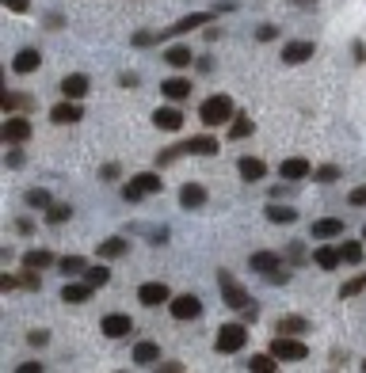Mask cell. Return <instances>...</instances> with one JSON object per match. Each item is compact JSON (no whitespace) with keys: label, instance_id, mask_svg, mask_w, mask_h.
Wrapping results in <instances>:
<instances>
[{"label":"cell","instance_id":"6da1fadb","mask_svg":"<svg viewBox=\"0 0 366 373\" xmlns=\"http://www.w3.org/2000/svg\"><path fill=\"white\" fill-rule=\"evenodd\" d=\"M218 152V137L214 134H198V137H187L183 145H172L161 152V164H172L176 157H214Z\"/></svg>","mask_w":366,"mask_h":373},{"label":"cell","instance_id":"7a4b0ae2","mask_svg":"<svg viewBox=\"0 0 366 373\" xmlns=\"http://www.w3.org/2000/svg\"><path fill=\"white\" fill-rule=\"evenodd\" d=\"M248 267L256 274H263L268 282H275V286H286V282H290V274L283 270V256H275V251H256V256L248 259Z\"/></svg>","mask_w":366,"mask_h":373},{"label":"cell","instance_id":"3957f363","mask_svg":"<svg viewBox=\"0 0 366 373\" xmlns=\"http://www.w3.org/2000/svg\"><path fill=\"white\" fill-rule=\"evenodd\" d=\"M198 122L203 126H221V122H233V100L229 95H210V100H203V107H198Z\"/></svg>","mask_w":366,"mask_h":373},{"label":"cell","instance_id":"277c9868","mask_svg":"<svg viewBox=\"0 0 366 373\" xmlns=\"http://www.w3.org/2000/svg\"><path fill=\"white\" fill-rule=\"evenodd\" d=\"M214 347H218V354H237V350L248 347V327L244 324H221Z\"/></svg>","mask_w":366,"mask_h":373},{"label":"cell","instance_id":"5b68a950","mask_svg":"<svg viewBox=\"0 0 366 373\" xmlns=\"http://www.w3.org/2000/svg\"><path fill=\"white\" fill-rule=\"evenodd\" d=\"M218 286H221V298H225V305L229 309H252V293L244 290V286H237V278H233L229 270H218Z\"/></svg>","mask_w":366,"mask_h":373},{"label":"cell","instance_id":"8992f818","mask_svg":"<svg viewBox=\"0 0 366 373\" xmlns=\"http://www.w3.org/2000/svg\"><path fill=\"white\" fill-rule=\"evenodd\" d=\"M271 354L279 358V362H302V358L309 354V347H305L298 335H283V332H275V339H271Z\"/></svg>","mask_w":366,"mask_h":373},{"label":"cell","instance_id":"52a82bcc","mask_svg":"<svg viewBox=\"0 0 366 373\" xmlns=\"http://www.w3.org/2000/svg\"><path fill=\"white\" fill-rule=\"evenodd\" d=\"M0 137H4L8 145H24V141H31V118L8 115V122L0 126Z\"/></svg>","mask_w":366,"mask_h":373},{"label":"cell","instance_id":"ba28073f","mask_svg":"<svg viewBox=\"0 0 366 373\" xmlns=\"http://www.w3.org/2000/svg\"><path fill=\"white\" fill-rule=\"evenodd\" d=\"M168 312L176 320H198V316H203V301H198L195 293H180V298L168 301Z\"/></svg>","mask_w":366,"mask_h":373},{"label":"cell","instance_id":"9c48e42d","mask_svg":"<svg viewBox=\"0 0 366 373\" xmlns=\"http://www.w3.org/2000/svg\"><path fill=\"white\" fill-rule=\"evenodd\" d=\"M210 19H214L210 12H191V16H183L180 23H172L168 31H161L157 38H183L187 31H195V27H210Z\"/></svg>","mask_w":366,"mask_h":373},{"label":"cell","instance_id":"30bf717a","mask_svg":"<svg viewBox=\"0 0 366 373\" xmlns=\"http://www.w3.org/2000/svg\"><path fill=\"white\" fill-rule=\"evenodd\" d=\"M279 175L286 183H302V179H309L313 175V164H309L305 157H286L283 164H279Z\"/></svg>","mask_w":366,"mask_h":373},{"label":"cell","instance_id":"8fae6325","mask_svg":"<svg viewBox=\"0 0 366 373\" xmlns=\"http://www.w3.org/2000/svg\"><path fill=\"white\" fill-rule=\"evenodd\" d=\"M81 118H84V107L76 100H61L50 111V122H58V126H73V122H81Z\"/></svg>","mask_w":366,"mask_h":373},{"label":"cell","instance_id":"7c38bea8","mask_svg":"<svg viewBox=\"0 0 366 373\" xmlns=\"http://www.w3.org/2000/svg\"><path fill=\"white\" fill-rule=\"evenodd\" d=\"M130 327H134V324H130V316H126V312H107V316H103V324H99V332H103L107 339H126V335H130Z\"/></svg>","mask_w":366,"mask_h":373},{"label":"cell","instance_id":"4fadbf2b","mask_svg":"<svg viewBox=\"0 0 366 373\" xmlns=\"http://www.w3.org/2000/svg\"><path fill=\"white\" fill-rule=\"evenodd\" d=\"M161 95L168 103H187V95H191V80H187V76H168V80L161 84Z\"/></svg>","mask_w":366,"mask_h":373},{"label":"cell","instance_id":"5bb4252c","mask_svg":"<svg viewBox=\"0 0 366 373\" xmlns=\"http://www.w3.org/2000/svg\"><path fill=\"white\" fill-rule=\"evenodd\" d=\"M313 42H309V38H298V42H286V46H283V61L286 65H305L309 58H313Z\"/></svg>","mask_w":366,"mask_h":373},{"label":"cell","instance_id":"9a60e30c","mask_svg":"<svg viewBox=\"0 0 366 373\" xmlns=\"http://www.w3.org/2000/svg\"><path fill=\"white\" fill-rule=\"evenodd\" d=\"M88 92H92V84H88L84 73H73V76H65V80H61V100H76V103H81Z\"/></svg>","mask_w":366,"mask_h":373},{"label":"cell","instance_id":"2e32d148","mask_svg":"<svg viewBox=\"0 0 366 373\" xmlns=\"http://www.w3.org/2000/svg\"><path fill=\"white\" fill-rule=\"evenodd\" d=\"M153 122H157V130H168V134H176V130H183V111L180 107H157L153 111Z\"/></svg>","mask_w":366,"mask_h":373},{"label":"cell","instance_id":"e0dca14e","mask_svg":"<svg viewBox=\"0 0 366 373\" xmlns=\"http://www.w3.org/2000/svg\"><path fill=\"white\" fill-rule=\"evenodd\" d=\"M138 301L146 305V309H153V305H164V301H172V293L164 282H146V286H138Z\"/></svg>","mask_w":366,"mask_h":373},{"label":"cell","instance_id":"ac0fdd59","mask_svg":"<svg viewBox=\"0 0 366 373\" xmlns=\"http://www.w3.org/2000/svg\"><path fill=\"white\" fill-rule=\"evenodd\" d=\"M180 206L183 210H203L206 206V186L203 183H183L180 186Z\"/></svg>","mask_w":366,"mask_h":373},{"label":"cell","instance_id":"d6986e66","mask_svg":"<svg viewBox=\"0 0 366 373\" xmlns=\"http://www.w3.org/2000/svg\"><path fill=\"white\" fill-rule=\"evenodd\" d=\"M237 172H240L244 183H260L263 175H268V164H263L260 157H240L237 160Z\"/></svg>","mask_w":366,"mask_h":373},{"label":"cell","instance_id":"ffe728a7","mask_svg":"<svg viewBox=\"0 0 366 373\" xmlns=\"http://www.w3.org/2000/svg\"><path fill=\"white\" fill-rule=\"evenodd\" d=\"M92 282H69V286H61V301L65 305H84V301H92Z\"/></svg>","mask_w":366,"mask_h":373},{"label":"cell","instance_id":"44dd1931","mask_svg":"<svg viewBox=\"0 0 366 373\" xmlns=\"http://www.w3.org/2000/svg\"><path fill=\"white\" fill-rule=\"evenodd\" d=\"M191 61H195V53H191L187 42H176V46L164 50V65H172V69H187Z\"/></svg>","mask_w":366,"mask_h":373},{"label":"cell","instance_id":"7402d4cb","mask_svg":"<svg viewBox=\"0 0 366 373\" xmlns=\"http://www.w3.org/2000/svg\"><path fill=\"white\" fill-rule=\"evenodd\" d=\"M340 236H343L340 217H320V221H313V240H340Z\"/></svg>","mask_w":366,"mask_h":373},{"label":"cell","instance_id":"603a6c76","mask_svg":"<svg viewBox=\"0 0 366 373\" xmlns=\"http://www.w3.org/2000/svg\"><path fill=\"white\" fill-rule=\"evenodd\" d=\"M313 263L320 270H336L340 263H343V256H340V248H332V244H325V240H320V248L313 251Z\"/></svg>","mask_w":366,"mask_h":373},{"label":"cell","instance_id":"cb8c5ba5","mask_svg":"<svg viewBox=\"0 0 366 373\" xmlns=\"http://www.w3.org/2000/svg\"><path fill=\"white\" fill-rule=\"evenodd\" d=\"M42 65V53L35 46H27V50H19L16 53V61H12V73H35Z\"/></svg>","mask_w":366,"mask_h":373},{"label":"cell","instance_id":"d4e9b609","mask_svg":"<svg viewBox=\"0 0 366 373\" xmlns=\"http://www.w3.org/2000/svg\"><path fill=\"white\" fill-rule=\"evenodd\" d=\"M24 267L27 270H46V267H58V259H54L46 248H35V251H24Z\"/></svg>","mask_w":366,"mask_h":373},{"label":"cell","instance_id":"484cf974","mask_svg":"<svg viewBox=\"0 0 366 373\" xmlns=\"http://www.w3.org/2000/svg\"><path fill=\"white\" fill-rule=\"evenodd\" d=\"M157 362H161V347L153 343V339L134 347V366H157Z\"/></svg>","mask_w":366,"mask_h":373},{"label":"cell","instance_id":"4316f807","mask_svg":"<svg viewBox=\"0 0 366 373\" xmlns=\"http://www.w3.org/2000/svg\"><path fill=\"white\" fill-rule=\"evenodd\" d=\"M275 332H283V335H305L309 332V320H305V316H283V320L275 324Z\"/></svg>","mask_w":366,"mask_h":373},{"label":"cell","instance_id":"83f0119b","mask_svg":"<svg viewBox=\"0 0 366 373\" xmlns=\"http://www.w3.org/2000/svg\"><path fill=\"white\" fill-rule=\"evenodd\" d=\"M268 221L271 225H294L298 221V210H294V206H268Z\"/></svg>","mask_w":366,"mask_h":373},{"label":"cell","instance_id":"f1b7e54d","mask_svg":"<svg viewBox=\"0 0 366 373\" xmlns=\"http://www.w3.org/2000/svg\"><path fill=\"white\" fill-rule=\"evenodd\" d=\"M4 111L12 115V111H35V100H31V95H19V92H4Z\"/></svg>","mask_w":366,"mask_h":373},{"label":"cell","instance_id":"f546056e","mask_svg":"<svg viewBox=\"0 0 366 373\" xmlns=\"http://www.w3.org/2000/svg\"><path fill=\"white\" fill-rule=\"evenodd\" d=\"M248 369L252 373H275V369H279V358H275L271 350H268V354H252L248 358Z\"/></svg>","mask_w":366,"mask_h":373},{"label":"cell","instance_id":"4dcf8cb0","mask_svg":"<svg viewBox=\"0 0 366 373\" xmlns=\"http://www.w3.org/2000/svg\"><path fill=\"white\" fill-rule=\"evenodd\" d=\"M252 130H256V122H252L248 115H233V126H229V137H233V141L252 137Z\"/></svg>","mask_w":366,"mask_h":373},{"label":"cell","instance_id":"1f68e13d","mask_svg":"<svg viewBox=\"0 0 366 373\" xmlns=\"http://www.w3.org/2000/svg\"><path fill=\"white\" fill-rule=\"evenodd\" d=\"M99 256H103V259H118V256H126V240H122V236H107L103 244H99Z\"/></svg>","mask_w":366,"mask_h":373},{"label":"cell","instance_id":"d6a6232c","mask_svg":"<svg viewBox=\"0 0 366 373\" xmlns=\"http://www.w3.org/2000/svg\"><path fill=\"white\" fill-rule=\"evenodd\" d=\"M340 256H343V263H355V267H359L362 263V240H343Z\"/></svg>","mask_w":366,"mask_h":373},{"label":"cell","instance_id":"836d02e7","mask_svg":"<svg viewBox=\"0 0 366 373\" xmlns=\"http://www.w3.org/2000/svg\"><path fill=\"white\" fill-rule=\"evenodd\" d=\"M134 183H138L146 194H161V186H164L157 172H141V175H134Z\"/></svg>","mask_w":366,"mask_h":373},{"label":"cell","instance_id":"e575fe53","mask_svg":"<svg viewBox=\"0 0 366 373\" xmlns=\"http://www.w3.org/2000/svg\"><path fill=\"white\" fill-rule=\"evenodd\" d=\"M58 270L61 274H84L88 270V259H81V256H61L58 259Z\"/></svg>","mask_w":366,"mask_h":373},{"label":"cell","instance_id":"d590c367","mask_svg":"<svg viewBox=\"0 0 366 373\" xmlns=\"http://www.w3.org/2000/svg\"><path fill=\"white\" fill-rule=\"evenodd\" d=\"M69 217H73V206H65V202H54L50 210H46V221L50 225H65Z\"/></svg>","mask_w":366,"mask_h":373},{"label":"cell","instance_id":"8d00e7d4","mask_svg":"<svg viewBox=\"0 0 366 373\" xmlns=\"http://www.w3.org/2000/svg\"><path fill=\"white\" fill-rule=\"evenodd\" d=\"M27 206H35V210H50V191H42V186H31L27 191Z\"/></svg>","mask_w":366,"mask_h":373},{"label":"cell","instance_id":"74e56055","mask_svg":"<svg viewBox=\"0 0 366 373\" xmlns=\"http://www.w3.org/2000/svg\"><path fill=\"white\" fill-rule=\"evenodd\" d=\"M366 290V274H355V278H347L340 286V298H355V293H362Z\"/></svg>","mask_w":366,"mask_h":373},{"label":"cell","instance_id":"f35d334b","mask_svg":"<svg viewBox=\"0 0 366 373\" xmlns=\"http://www.w3.org/2000/svg\"><path fill=\"white\" fill-rule=\"evenodd\" d=\"M84 282H92V286L99 290V286H107V282H111V270L107 267H88L84 270Z\"/></svg>","mask_w":366,"mask_h":373},{"label":"cell","instance_id":"ab89813d","mask_svg":"<svg viewBox=\"0 0 366 373\" xmlns=\"http://www.w3.org/2000/svg\"><path fill=\"white\" fill-rule=\"evenodd\" d=\"M313 179H317V183H336V179H340V168H336V164H325V168L313 172Z\"/></svg>","mask_w":366,"mask_h":373},{"label":"cell","instance_id":"60d3db41","mask_svg":"<svg viewBox=\"0 0 366 373\" xmlns=\"http://www.w3.org/2000/svg\"><path fill=\"white\" fill-rule=\"evenodd\" d=\"M141 199H146V191H141V186H138L134 179L122 186V202H141Z\"/></svg>","mask_w":366,"mask_h":373},{"label":"cell","instance_id":"b9f144b4","mask_svg":"<svg viewBox=\"0 0 366 373\" xmlns=\"http://www.w3.org/2000/svg\"><path fill=\"white\" fill-rule=\"evenodd\" d=\"M4 8L16 12V16H24V12H31V0H4Z\"/></svg>","mask_w":366,"mask_h":373},{"label":"cell","instance_id":"7bdbcfd3","mask_svg":"<svg viewBox=\"0 0 366 373\" xmlns=\"http://www.w3.org/2000/svg\"><path fill=\"white\" fill-rule=\"evenodd\" d=\"M39 286H42L39 270H27V267H24V290H39Z\"/></svg>","mask_w":366,"mask_h":373},{"label":"cell","instance_id":"ee69618b","mask_svg":"<svg viewBox=\"0 0 366 373\" xmlns=\"http://www.w3.org/2000/svg\"><path fill=\"white\" fill-rule=\"evenodd\" d=\"M153 42H157V35H149V31H138V35H134V46H138V50L153 46Z\"/></svg>","mask_w":366,"mask_h":373},{"label":"cell","instance_id":"f6af8a7d","mask_svg":"<svg viewBox=\"0 0 366 373\" xmlns=\"http://www.w3.org/2000/svg\"><path fill=\"white\" fill-rule=\"evenodd\" d=\"M16 286H24V278H16V274H4V278H0V290L4 293H12Z\"/></svg>","mask_w":366,"mask_h":373},{"label":"cell","instance_id":"bcb514c9","mask_svg":"<svg viewBox=\"0 0 366 373\" xmlns=\"http://www.w3.org/2000/svg\"><path fill=\"white\" fill-rule=\"evenodd\" d=\"M256 38H260V42H271V38H279V27H271V23H263V27L256 31Z\"/></svg>","mask_w":366,"mask_h":373},{"label":"cell","instance_id":"7dc6e473","mask_svg":"<svg viewBox=\"0 0 366 373\" xmlns=\"http://www.w3.org/2000/svg\"><path fill=\"white\" fill-rule=\"evenodd\" d=\"M8 168H24V152H19V145L8 149Z\"/></svg>","mask_w":366,"mask_h":373},{"label":"cell","instance_id":"c3c4849f","mask_svg":"<svg viewBox=\"0 0 366 373\" xmlns=\"http://www.w3.org/2000/svg\"><path fill=\"white\" fill-rule=\"evenodd\" d=\"M347 202L351 206H366V186H355V191L347 194Z\"/></svg>","mask_w":366,"mask_h":373},{"label":"cell","instance_id":"681fc988","mask_svg":"<svg viewBox=\"0 0 366 373\" xmlns=\"http://www.w3.org/2000/svg\"><path fill=\"white\" fill-rule=\"evenodd\" d=\"M351 53H355V65H362V61H366V46H362V42H359V38H355V42H351Z\"/></svg>","mask_w":366,"mask_h":373},{"label":"cell","instance_id":"f907efd6","mask_svg":"<svg viewBox=\"0 0 366 373\" xmlns=\"http://www.w3.org/2000/svg\"><path fill=\"white\" fill-rule=\"evenodd\" d=\"M27 339H31L35 347H46V343H50V332H42V327H39V332H31Z\"/></svg>","mask_w":366,"mask_h":373},{"label":"cell","instance_id":"816d5d0a","mask_svg":"<svg viewBox=\"0 0 366 373\" xmlns=\"http://www.w3.org/2000/svg\"><path fill=\"white\" fill-rule=\"evenodd\" d=\"M290 259H294V263H305V248L294 244V248H290Z\"/></svg>","mask_w":366,"mask_h":373},{"label":"cell","instance_id":"f5cc1de1","mask_svg":"<svg viewBox=\"0 0 366 373\" xmlns=\"http://www.w3.org/2000/svg\"><path fill=\"white\" fill-rule=\"evenodd\" d=\"M19 373H42V362H27V366H16Z\"/></svg>","mask_w":366,"mask_h":373},{"label":"cell","instance_id":"db71d44e","mask_svg":"<svg viewBox=\"0 0 366 373\" xmlns=\"http://www.w3.org/2000/svg\"><path fill=\"white\" fill-rule=\"evenodd\" d=\"M157 369H161V373H180L183 366H180V362H164V366H157Z\"/></svg>","mask_w":366,"mask_h":373},{"label":"cell","instance_id":"11a10c76","mask_svg":"<svg viewBox=\"0 0 366 373\" xmlns=\"http://www.w3.org/2000/svg\"><path fill=\"white\" fill-rule=\"evenodd\" d=\"M99 175H103V179H118V168H115V164H107V168L99 172Z\"/></svg>","mask_w":366,"mask_h":373},{"label":"cell","instance_id":"9f6ffc18","mask_svg":"<svg viewBox=\"0 0 366 373\" xmlns=\"http://www.w3.org/2000/svg\"><path fill=\"white\" fill-rule=\"evenodd\" d=\"M16 228H19L24 236H31V233H35V225H31V221H16Z\"/></svg>","mask_w":366,"mask_h":373},{"label":"cell","instance_id":"6f0895ef","mask_svg":"<svg viewBox=\"0 0 366 373\" xmlns=\"http://www.w3.org/2000/svg\"><path fill=\"white\" fill-rule=\"evenodd\" d=\"M290 4H298V8H313L317 0H290Z\"/></svg>","mask_w":366,"mask_h":373},{"label":"cell","instance_id":"680465c9","mask_svg":"<svg viewBox=\"0 0 366 373\" xmlns=\"http://www.w3.org/2000/svg\"><path fill=\"white\" fill-rule=\"evenodd\" d=\"M362 244H366V225H362Z\"/></svg>","mask_w":366,"mask_h":373},{"label":"cell","instance_id":"91938a15","mask_svg":"<svg viewBox=\"0 0 366 373\" xmlns=\"http://www.w3.org/2000/svg\"><path fill=\"white\" fill-rule=\"evenodd\" d=\"M362 369H366V362H362Z\"/></svg>","mask_w":366,"mask_h":373}]
</instances>
